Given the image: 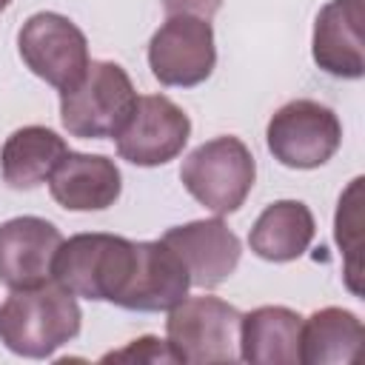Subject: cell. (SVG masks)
Here are the masks:
<instances>
[{"mask_svg":"<svg viewBox=\"0 0 365 365\" xmlns=\"http://www.w3.org/2000/svg\"><path fill=\"white\" fill-rule=\"evenodd\" d=\"M17 48L31 74L57 91L77 86L91 63L86 34L57 11L31 14L17 34Z\"/></svg>","mask_w":365,"mask_h":365,"instance_id":"cell-7","label":"cell"},{"mask_svg":"<svg viewBox=\"0 0 365 365\" xmlns=\"http://www.w3.org/2000/svg\"><path fill=\"white\" fill-rule=\"evenodd\" d=\"M63 234L43 217H14L0 225V282L6 288H34L51 279V265Z\"/></svg>","mask_w":365,"mask_h":365,"instance_id":"cell-11","label":"cell"},{"mask_svg":"<svg viewBox=\"0 0 365 365\" xmlns=\"http://www.w3.org/2000/svg\"><path fill=\"white\" fill-rule=\"evenodd\" d=\"M68 154L66 140L46 125H23L11 131L0 151V171L11 188H37L48 182L57 163Z\"/></svg>","mask_w":365,"mask_h":365,"instance_id":"cell-17","label":"cell"},{"mask_svg":"<svg viewBox=\"0 0 365 365\" xmlns=\"http://www.w3.org/2000/svg\"><path fill=\"white\" fill-rule=\"evenodd\" d=\"M240 319L242 314L220 297H182L165 319L174 362L220 365L240 359Z\"/></svg>","mask_w":365,"mask_h":365,"instance_id":"cell-4","label":"cell"},{"mask_svg":"<svg viewBox=\"0 0 365 365\" xmlns=\"http://www.w3.org/2000/svg\"><path fill=\"white\" fill-rule=\"evenodd\" d=\"M188 137L191 120L174 100L165 94H143L123 128L114 134V143L117 154L131 165L154 168L180 157Z\"/></svg>","mask_w":365,"mask_h":365,"instance_id":"cell-9","label":"cell"},{"mask_svg":"<svg viewBox=\"0 0 365 365\" xmlns=\"http://www.w3.org/2000/svg\"><path fill=\"white\" fill-rule=\"evenodd\" d=\"M137 265V242L117 234H74L60 242L51 279L74 297L120 305Z\"/></svg>","mask_w":365,"mask_h":365,"instance_id":"cell-2","label":"cell"},{"mask_svg":"<svg viewBox=\"0 0 365 365\" xmlns=\"http://www.w3.org/2000/svg\"><path fill=\"white\" fill-rule=\"evenodd\" d=\"M254 177L257 163L251 148L231 134L197 145L180 168L185 191L217 217L234 214L245 202L254 188Z\"/></svg>","mask_w":365,"mask_h":365,"instance_id":"cell-5","label":"cell"},{"mask_svg":"<svg viewBox=\"0 0 365 365\" xmlns=\"http://www.w3.org/2000/svg\"><path fill=\"white\" fill-rule=\"evenodd\" d=\"M314 231V214L305 202L277 200L257 217L248 234V245L268 262H291L308 251Z\"/></svg>","mask_w":365,"mask_h":365,"instance_id":"cell-16","label":"cell"},{"mask_svg":"<svg viewBox=\"0 0 365 365\" xmlns=\"http://www.w3.org/2000/svg\"><path fill=\"white\" fill-rule=\"evenodd\" d=\"M9 3H11V0H0V14H3L6 9H9Z\"/></svg>","mask_w":365,"mask_h":365,"instance_id":"cell-22","label":"cell"},{"mask_svg":"<svg viewBox=\"0 0 365 365\" xmlns=\"http://www.w3.org/2000/svg\"><path fill=\"white\" fill-rule=\"evenodd\" d=\"M137 91L120 63L91 60L77 86L60 91V120L71 137H114L134 111Z\"/></svg>","mask_w":365,"mask_h":365,"instance_id":"cell-3","label":"cell"},{"mask_svg":"<svg viewBox=\"0 0 365 365\" xmlns=\"http://www.w3.org/2000/svg\"><path fill=\"white\" fill-rule=\"evenodd\" d=\"M111 359L114 362H131V359H137V362H174L168 342H163L157 336H140L131 345H125L123 351H111L103 356V362H111Z\"/></svg>","mask_w":365,"mask_h":365,"instance_id":"cell-20","label":"cell"},{"mask_svg":"<svg viewBox=\"0 0 365 365\" xmlns=\"http://www.w3.org/2000/svg\"><path fill=\"white\" fill-rule=\"evenodd\" d=\"M222 0H163V9L168 14H197V17H214L220 11Z\"/></svg>","mask_w":365,"mask_h":365,"instance_id":"cell-21","label":"cell"},{"mask_svg":"<svg viewBox=\"0 0 365 365\" xmlns=\"http://www.w3.org/2000/svg\"><path fill=\"white\" fill-rule=\"evenodd\" d=\"M265 143L274 160L288 168H319L336 154L342 125L328 106L317 100H291L268 120Z\"/></svg>","mask_w":365,"mask_h":365,"instance_id":"cell-6","label":"cell"},{"mask_svg":"<svg viewBox=\"0 0 365 365\" xmlns=\"http://www.w3.org/2000/svg\"><path fill=\"white\" fill-rule=\"evenodd\" d=\"M151 74L163 86H200L217 66L214 29L197 14H168L148 43Z\"/></svg>","mask_w":365,"mask_h":365,"instance_id":"cell-8","label":"cell"},{"mask_svg":"<svg viewBox=\"0 0 365 365\" xmlns=\"http://www.w3.org/2000/svg\"><path fill=\"white\" fill-rule=\"evenodd\" d=\"M80 319L77 297L54 279L14 288L0 305V342L17 356L46 359L80 334Z\"/></svg>","mask_w":365,"mask_h":365,"instance_id":"cell-1","label":"cell"},{"mask_svg":"<svg viewBox=\"0 0 365 365\" xmlns=\"http://www.w3.org/2000/svg\"><path fill=\"white\" fill-rule=\"evenodd\" d=\"M302 317L285 305H259L240 319V359L251 365H297Z\"/></svg>","mask_w":365,"mask_h":365,"instance_id":"cell-15","label":"cell"},{"mask_svg":"<svg viewBox=\"0 0 365 365\" xmlns=\"http://www.w3.org/2000/svg\"><path fill=\"white\" fill-rule=\"evenodd\" d=\"M365 328L356 314L328 305L302 319L299 362L305 365H336L354 362L362 351Z\"/></svg>","mask_w":365,"mask_h":365,"instance_id":"cell-18","label":"cell"},{"mask_svg":"<svg viewBox=\"0 0 365 365\" xmlns=\"http://www.w3.org/2000/svg\"><path fill=\"white\" fill-rule=\"evenodd\" d=\"M362 0H331L314 20V63L331 77L359 80L365 74Z\"/></svg>","mask_w":365,"mask_h":365,"instance_id":"cell-12","label":"cell"},{"mask_svg":"<svg viewBox=\"0 0 365 365\" xmlns=\"http://www.w3.org/2000/svg\"><path fill=\"white\" fill-rule=\"evenodd\" d=\"M188 271L163 240L137 242V265L120 299L125 311H168L188 294Z\"/></svg>","mask_w":365,"mask_h":365,"instance_id":"cell-14","label":"cell"},{"mask_svg":"<svg viewBox=\"0 0 365 365\" xmlns=\"http://www.w3.org/2000/svg\"><path fill=\"white\" fill-rule=\"evenodd\" d=\"M362 177L351 180V185L345 188V194L339 197V208H336V222H334V234H336V245L345 254V285L351 288V294H362L359 285V248H362Z\"/></svg>","mask_w":365,"mask_h":365,"instance_id":"cell-19","label":"cell"},{"mask_svg":"<svg viewBox=\"0 0 365 365\" xmlns=\"http://www.w3.org/2000/svg\"><path fill=\"white\" fill-rule=\"evenodd\" d=\"M48 191L54 202L68 211H103L117 202L123 174L117 163L103 154L68 151L51 171Z\"/></svg>","mask_w":365,"mask_h":365,"instance_id":"cell-13","label":"cell"},{"mask_svg":"<svg viewBox=\"0 0 365 365\" xmlns=\"http://www.w3.org/2000/svg\"><path fill=\"white\" fill-rule=\"evenodd\" d=\"M163 242L180 257L191 285L200 288H217L225 282L242 254L240 237L220 217L174 225L163 234Z\"/></svg>","mask_w":365,"mask_h":365,"instance_id":"cell-10","label":"cell"}]
</instances>
